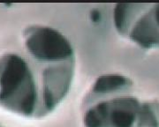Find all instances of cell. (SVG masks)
<instances>
[{
	"instance_id": "obj_4",
	"label": "cell",
	"mask_w": 159,
	"mask_h": 127,
	"mask_svg": "<svg viewBox=\"0 0 159 127\" xmlns=\"http://www.w3.org/2000/svg\"><path fill=\"white\" fill-rule=\"evenodd\" d=\"M0 127H3V126H2V125H0Z\"/></svg>"
},
{
	"instance_id": "obj_1",
	"label": "cell",
	"mask_w": 159,
	"mask_h": 127,
	"mask_svg": "<svg viewBox=\"0 0 159 127\" xmlns=\"http://www.w3.org/2000/svg\"><path fill=\"white\" fill-rule=\"evenodd\" d=\"M22 47L21 52L0 56V107L42 118L67 96L76 69L75 51L61 32L37 24L24 29Z\"/></svg>"
},
{
	"instance_id": "obj_2",
	"label": "cell",
	"mask_w": 159,
	"mask_h": 127,
	"mask_svg": "<svg viewBox=\"0 0 159 127\" xmlns=\"http://www.w3.org/2000/svg\"><path fill=\"white\" fill-rule=\"evenodd\" d=\"M134 86L121 74L98 77L82 101L84 127H159V102L135 96Z\"/></svg>"
},
{
	"instance_id": "obj_3",
	"label": "cell",
	"mask_w": 159,
	"mask_h": 127,
	"mask_svg": "<svg viewBox=\"0 0 159 127\" xmlns=\"http://www.w3.org/2000/svg\"><path fill=\"white\" fill-rule=\"evenodd\" d=\"M113 23L119 35L137 45L159 49V4H118Z\"/></svg>"
}]
</instances>
